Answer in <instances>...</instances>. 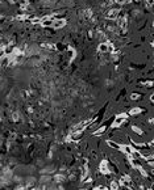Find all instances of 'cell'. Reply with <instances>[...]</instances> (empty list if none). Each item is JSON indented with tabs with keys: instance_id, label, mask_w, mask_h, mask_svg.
I'll list each match as a JSON object with an SVG mask.
<instances>
[{
	"instance_id": "obj_4",
	"label": "cell",
	"mask_w": 154,
	"mask_h": 190,
	"mask_svg": "<svg viewBox=\"0 0 154 190\" xmlns=\"http://www.w3.org/2000/svg\"><path fill=\"white\" fill-rule=\"evenodd\" d=\"M104 130H105V126H103V127H100L99 130H96V131L94 133V135H100V133H104Z\"/></svg>"
},
{
	"instance_id": "obj_8",
	"label": "cell",
	"mask_w": 154,
	"mask_h": 190,
	"mask_svg": "<svg viewBox=\"0 0 154 190\" xmlns=\"http://www.w3.org/2000/svg\"><path fill=\"white\" fill-rule=\"evenodd\" d=\"M116 2H117V3H119V4H123V3H124V2H125V0H116Z\"/></svg>"
},
{
	"instance_id": "obj_5",
	"label": "cell",
	"mask_w": 154,
	"mask_h": 190,
	"mask_svg": "<svg viewBox=\"0 0 154 190\" xmlns=\"http://www.w3.org/2000/svg\"><path fill=\"white\" fill-rule=\"evenodd\" d=\"M111 187H112V189H117V187H119L117 182H115V181H113V182H111Z\"/></svg>"
},
{
	"instance_id": "obj_1",
	"label": "cell",
	"mask_w": 154,
	"mask_h": 190,
	"mask_svg": "<svg viewBox=\"0 0 154 190\" xmlns=\"http://www.w3.org/2000/svg\"><path fill=\"white\" fill-rule=\"evenodd\" d=\"M54 29H59V28H62V26H65L66 25V20H59V19H57V20H53L51 21V24H50Z\"/></svg>"
},
{
	"instance_id": "obj_3",
	"label": "cell",
	"mask_w": 154,
	"mask_h": 190,
	"mask_svg": "<svg viewBox=\"0 0 154 190\" xmlns=\"http://www.w3.org/2000/svg\"><path fill=\"white\" fill-rule=\"evenodd\" d=\"M140 112H142V109H141V108H134V109H132V110H130V113H129V114L134 116V114H138Z\"/></svg>"
},
{
	"instance_id": "obj_2",
	"label": "cell",
	"mask_w": 154,
	"mask_h": 190,
	"mask_svg": "<svg viewBox=\"0 0 154 190\" xmlns=\"http://www.w3.org/2000/svg\"><path fill=\"white\" fill-rule=\"evenodd\" d=\"M132 130H133L134 133H137V135H142V134H144L142 130H141L140 127H137V126H132Z\"/></svg>"
},
{
	"instance_id": "obj_6",
	"label": "cell",
	"mask_w": 154,
	"mask_h": 190,
	"mask_svg": "<svg viewBox=\"0 0 154 190\" xmlns=\"http://www.w3.org/2000/svg\"><path fill=\"white\" fill-rule=\"evenodd\" d=\"M102 51H105L107 50V45H100V47H99Z\"/></svg>"
},
{
	"instance_id": "obj_7",
	"label": "cell",
	"mask_w": 154,
	"mask_h": 190,
	"mask_svg": "<svg viewBox=\"0 0 154 190\" xmlns=\"http://www.w3.org/2000/svg\"><path fill=\"white\" fill-rule=\"evenodd\" d=\"M138 97H140V94H137V93H133V94H132V99H133V100H136V99H138Z\"/></svg>"
}]
</instances>
